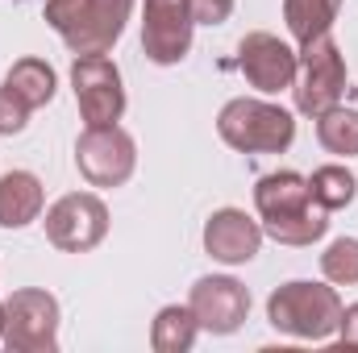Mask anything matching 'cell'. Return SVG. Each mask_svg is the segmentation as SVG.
Wrapping results in <instances>:
<instances>
[{
  "mask_svg": "<svg viewBox=\"0 0 358 353\" xmlns=\"http://www.w3.org/2000/svg\"><path fill=\"white\" fill-rule=\"evenodd\" d=\"M296 59H300L296 63V84H292L296 112H304V117L317 121L321 112H329L346 96V54L334 42V33H325V38L300 46Z\"/></svg>",
  "mask_w": 358,
  "mask_h": 353,
  "instance_id": "5",
  "label": "cell"
},
{
  "mask_svg": "<svg viewBox=\"0 0 358 353\" xmlns=\"http://www.w3.org/2000/svg\"><path fill=\"white\" fill-rule=\"evenodd\" d=\"M296 63H300L296 50L267 29H255L238 42V71L263 96H279V91L292 88L296 84Z\"/></svg>",
  "mask_w": 358,
  "mask_h": 353,
  "instance_id": "12",
  "label": "cell"
},
{
  "mask_svg": "<svg viewBox=\"0 0 358 353\" xmlns=\"http://www.w3.org/2000/svg\"><path fill=\"white\" fill-rule=\"evenodd\" d=\"M4 88L13 91L29 112H34V108H46V104L55 100V91H59V75H55V67H50L46 59L25 54V59H17V63L8 67Z\"/></svg>",
  "mask_w": 358,
  "mask_h": 353,
  "instance_id": "15",
  "label": "cell"
},
{
  "mask_svg": "<svg viewBox=\"0 0 358 353\" xmlns=\"http://www.w3.org/2000/svg\"><path fill=\"white\" fill-rule=\"evenodd\" d=\"M76 167L92 187H125L138 167V142L121 125L84 129L76 142Z\"/></svg>",
  "mask_w": 358,
  "mask_h": 353,
  "instance_id": "9",
  "label": "cell"
},
{
  "mask_svg": "<svg viewBox=\"0 0 358 353\" xmlns=\"http://www.w3.org/2000/svg\"><path fill=\"white\" fill-rule=\"evenodd\" d=\"M317 142H321L329 154L358 158V108L334 104L329 112H321V117H317Z\"/></svg>",
  "mask_w": 358,
  "mask_h": 353,
  "instance_id": "18",
  "label": "cell"
},
{
  "mask_svg": "<svg viewBox=\"0 0 358 353\" xmlns=\"http://www.w3.org/2000/svg\"><path fill=\"white\" fill-rule=\"evenodd\" d=\"M59 299L42 287H21L0 303L4 345L13 353H55L59 350Z\"/></svg>",
  "mask_w": 358,
  "mask_h": 353,
  "instance_id": "6",
  "label": "cell"
},
{
  "mask_svg": "<svg viewBox=\"0 0 358 353\" xmlns=\"http://www.w3.org/2000/svg\"><path fill=\"white\" fill-rule=\"evenodd\" d=\"M134 13V0H46L42 17L46 25L67 42L71 54H108L125 21Z\"/></svg>",
  "mask_w": 358,
  "mask_h": 353,
  "instance_id": "3",
  "label": "cell"
},
{
  "mask_svg": "<svg viewBox=\"0 0 358 353\" xmlns=\"http://www.w3.org/2000/svg\"><path fill=\"white\" fill-rule=\"evenodd\" d=\"M267 320L275 333H287L296 341H329L342 320V295L334 283L292 278L271 291Z\"/></svg>",
  "mask_w": 358,
  "mask_h": 353,
  "instance_id": "2",
  "label": "cell"
},
{
  "mask_svg": "<svg viewBox=\"0 0 358 353\" xmlns=\"http://www.w3.org/2000/svg\"><path fill=\"white\" fill-rule=\"evenodd\" d=\"M29 125V108L13 96V91L0 84V137H13V133H21Z\"/></svg>",
  "mask_w": 358,
  "mask_h": 353,
  "instance_id": "21",
  "label": "cell"
},
{
  "mask_svg": "<svg viewBox=\"0 0 358 353\" xmlns=\"http://www.w3.org/2000/svg\"><path fill=\"white\" fill-rule=\"evenodd\" d=\"M0 341H4V324H0Z\"/></svg>",
  "mask_w": 358,
  "mask_h": 353,
  "instance_id": "24",
  "label": "cell"
},
{
  "mask_svg": "<svg viewBox=\"0 0 358 353\" xmlns=\"http://www.w3.org/2000/svg\"><path fill=\"white\" fill-rule=\"evenodd\" d=\"M263 225L255 216H246L242 208H217L208 220H204V254L213 262L225 266H246L259 258L263 250Z\"/></svg>",
  "mask_w": 358,
  "mask_h": 353,
  "instance_id": "13",
  "label": "cell"
},
{
  "mask_svg": "<svg viewBox=\"0 0 358 353\" xmlns=\"http://www.w3.org/2000/svg\"><path fill=\"white\" fill-rule=\"evenodd\" d=\"M196 25H225L234 17V0H187Z\"/></svg>",
  "mask_w": 358,
  "mask_h": 353,
  "instance_id": "22",
  "label": "cell"
},
{
  "mask_svg": "<svg viewBox=\"0 0 358 353\" xmlns=\"http://www.w3.org/2000/svg\"><path fill=\"white\" fill-rule=\"evenodd\" d=\"M338 4L342 0H283V21L292 29V38L300 46L334 33V21H338Z\"/></svg>",
  "mask_w": 358,
  "mask_h": 353,
  "instance_id": "16",
  "label": "cell"
},
{
  "mask_svg": "<svg viewBox=\"0 0 358 353\" xmlns=\"http://www.w3.org/2000/svg\"><path fill=\"white\" fill-rule=\"evenodd\" d=\"M42 225L59 254H92L108 237V208L96 191H67L46 208Z\"/></svg>",
  "mask_w": 358,
  "mask_h": 353,
  "instance_id": "7",
  "label": "cell"
},
{
  "mask_svg": "<svg viewBox=\"0 0 358 353\" xmlns=\"http://www.w3.org/2000/svg\"><path fill=\"white\" fill-rule=\"evenodd\" d=\"M187 308H192L200 333L229 337L250 316V291L229 274H204V278H196V287L187 295Z\"/></svg>",
  "mask_w": 358,
  "mask_h": 353,
  "instance_id": "10",
  "label": "cell"
},
{
  "mask_svg": "<svg viewBox=\"0 0 358 353\" xmlns=\"http://www.w3.org/2000/svg\"><path fill=\"white\" fill-rule=\"evenodd\" d=\"M321 274L334 287H355L358 283V237H338L321 254Z\"/></svg>",
  "mask_w": 358,
  "mask_h": 353,
  "instance_id": "20",
  "label": "cell"
},
{
  "mask_svg": "<svg viewBox=\"0 0 358 353\" xmlns=\"http://www.w3.org/2000/svg\"><path fill=\"white\" fill-rule=\"evenodd\" d=\"M46 187L34 171H4L0 175V229H25L42 216Z\"/></svg>",
  "mask_w": 358,
  "mask_h": 353,
  "instance_id": "14",
  "label": "cell"
},
{
  "mask_svg": "<svg viewBox=\"0 0 358 353\" xmlns=\"http://www.w3.org/2000/svg\"><path fill=\"white\" fill-rule=\"evenodd\" d=\"M259 225L279 246H313L329 229V212L313 204L308 179L296 171H271L255 183Z\"/></svg>",
  "mask_w": 358,
  "mask_h": 353,
  "instance_id": "1",
  "label": "cell"
},
{
  "mask_svg": "<svg viewBox=\"0 0 358 353\" xmlns=\"http://www.w3.org/2000/svg\"><path fill=\"white\" fill-rule=\"evenodd\" d=\"M192 8L187 0H142V50L159 67H176L192 50Z\"/></svg>",
  "mask_w": 358,
  "mask_h": 353,
  "instance_id": "11",
  "label": "cell"
},
{
  "mask_svg": "<svg viewBox=\"0 0 358 353\" xmlns=\"http://www.w3.org/2000/svg\"><path fill=\"white\" fill-rule=\"evenodd\" d=\"M196 337H200V324H196L192 308L167 303L150 320V350L155 353H187L196 345Z\"/></svg>",
  "mask_w": 358,
  "mask_h": 353,
  "instance_id": "17",
  "label": "cell"
},
{
  "mask_svg": "<svg viewBox=\"0 0 358 353\" xmlns=\"http://www.w3.org/2000/svg\"><path fill=\"white\" fill-rule=\"evenodd\" d=\"M71 91H76L84 129L117 125L125 117V84H121V71L108 54H76Z\"/></svg>",
  "mask_w": 358,
  "mask_h": 353,
  "instance_id": "8",
  "label": "cell"
},
{
  "mask_svg": "<svg viewBox=\"0 0 358 353\" xmlns=\"http://www.w3.org/2000/svg\"><path fill=\"white\" fill-rule=\"evenodd\" d=\"M308 191H313V204H317V208H325V212H338V208H346V204L355 200L358 179L350 175L346 167L329 163V167H317V171L308 175Z\"/></svg>",
  "mask_w": 358,
  "mask_h": 353,
  "instance_id": "19",
  "label": "cell"
},
{
  "mask_svg": "<svg viewBox=\"0 0 358 353\" xmlns=\"http://www.w3.org/2000/svg\"><path fill=\"white\" fill-rule=\"evenodd\" d=\"M342 345H350V350H358V303H350V308H342V320H338V333H334Z\"/></svg>",
  "mask_w": 358,
  "mask_h": 353,
  "instance_id": "23",
  "label": "cell"
},
{
  "mask_svg": "<svg viewBox=\"0 0 358 353\" xmlns=\"http://www.w3.org/2000/svg\"><path fill=\"white\" fill-rule=\"evenodd\" d=\"M217 133L238 154H283L296 142V117L283 104L238 96L217 112Z\"/></svg>",
  "mask_w": 358,
  "mask_h": 353,
  "instance_id": "4",
  "label": "cell"
}]
</instances>
